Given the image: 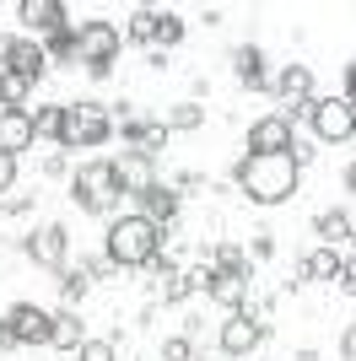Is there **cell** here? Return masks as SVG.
I'll use <instances>...</instances> for the list:
<instances>
[{
    "label": "cell",
    "instance_id": "37",
    "mask_svg": "<svg viewBox=\"0 0 356 361\" xmlns=\"http://www.w3.org/2000/svg\"><path fill=\"white\" fill-rule=\"evenodd\" d=\"M6 211H11V216H28V211H32V200H28V195H16V200H6Z\"/></svg>",
    "mask_w": 356,
    "mask_h": 361
},
{
    "label": "cell",
    "instance_id": "36",
    "mask_svg": "<svg viewBox=\"0 0 356 361\" xmlns=\"http://www.w3.org/2000/svg\"><path fill=\"white\" fill-rule=\"evenodd\" d=\"M270 254H275V243H270L265 232H259V238H254V259H270Z\"/></svg>",
    "mask_w": 356,
    "mask_h": 361
},
{
    "label": "cell",
    "instance_id": "7",
    "mask_svg": "<svg viewBox=\"0 0 356 361\" xmlns=\"http://www.w3.org/2000/svg\"><path fill=\"white\" fill-rule=\"evenodd\" d=\"M265 334H270V324L259 313H249V307H237V313H227V324H222V334H216V345L227 350V356H249V350H259L265 345Z\"/></svg>",
    "mask_w": 356,
    "mask_h": 361
},
{
    "label": "cell",
    "instance_id": "3",
    "mask_svg": "<svg viewBox=\"0 0 356 361\" xmlns=\"http://www.w3.org/2000/svg\"><path fill=\"white\" fill-rule=\"evenodd\" d=\"M114 135V114L103 103H65V124H59V146H103Z\"/></svg>",
    "mask_w": 356,
    "mask_h": 361
},
{
    "label": "cell",
    "instance_id": "14",
    "mask_svg": "<svg viewBox=\"0 0 356 361\" xmlns=\"http://www.w3.org/2000/svg\"><path fill=\"white\" fill-rule=\"evenodd\" d=\"M32 119H28V108H0V151L6 157H16V151H28L32 146Z\"/></svg>",
    "mask_w": 356,
    "mask_h": 361
},
{
    "label": "cell",
    "instance_id": "9",
    "mask_svg": "<svg viewBox=\"0 0 356 361\" xmlns=\"http://www.w3.org/2000/svg\"><path fill=\"white\" fill-rule=\"evenodd\" d=\"M0 71H11V75H22V81H32L38 87V75L49 71V54H44V44L38 38H6V49H0Z\"/></svg>",
    "mask_w": 356,
    "mask_h": 361
},
{
    "label": "cell",
    "instance_id": "30",
    "mask_svg": "<svg viewBox=\"0 0 356 361\" xmlns=\"http://www.w3.org/2000/svg\"><path fill=\"white\" fill-rule=\"evenodd\" d=\"M59 291H65V302H81V291H87V270H65V275H59Z\"/></svg>",
    "mask_w": 356,
    "mask_h": 361
},
{
    "label": "cell",
    "instance_id": "18",
    "mask_svg": "<svg viewBox=\"0 0 356 361\" xmlns=\"http://www.w3.org/2000/svg\"><path fill=\"white\" fill-rule=\"evenodd\" d=\"M232 71H237V81H243V87H270V71H265V54H259V49L254 44H243V49H232Z\"/></svg>",
    "mask_w": 356,
    "mask_h": 361
},
{
    "label": "cell",
    "instance_id": "33",
    "mask_svg": "<svg viewBox=\"0 0 356 361\" xmlns=\"http://www.w3.org/2000/svg\"><path fill=\"white\" fill-rule=\"evenodd\" d=\"M11 183H16V157H6V151H0V195H6Z\"/></svg>",
    "mask_w": 356,
    "mask_h": 361
},
{
    "label": "cell",
    "instance_id": "8",
    "mask_svg": "<svg viewBox=\"0 0 356 361\" xmlns=\"http://www.w3.org/2000/svg\"><path fill=\"white\" fill-rule=\"evenodd\" d=\"M49 318L38 302H16L11 313H6V324H0V334L11 340V345H49Z\"/></svg>",
    "mask_w": 356,
    "mask_h": 361
},
{
    "label": "cell",
    "instance_id": "2",
    "mask_svg": "<svg viewBox=\"0 0 356 361\" xmlns=\"http://www.w3.org/2000/svg\"><path fill=\"white\" fill-rule=\"evenodd\" d=\"M157 254H162V226H151L135 211L108 221V264L114 270H146Z\"/></svg>",
    "mask_w": 356,
    "mask_h": 361
},
{
    "label": "cell",
    "instance_id": "31",
    "mask_svg": "<svg viewBox=\"0 0 356 361\" xmlns=\"http://www.w3.org/2000/svg\"><path fill=\"white\" fill-rule=\"evenodd\" d=\"M162 361H194L189 340H184V334H173V340H167V345H162Z\"/></svg>",
    "mask_w": 356,
    "mask_h": 361
},
{
    "label": "cell",
    "instance_id": "12",
    "mask_svg": "<svg viewBox=\"0 0 356 361\" xmlns=\"http://www.w3.org/2000/svg\"><path fill=\"white\" fill-rule=\"evenodd\" d=\"M16 16H22V27H28L38 44H44V38H54V32L71 22L59 0H22V6H16Z\"/></svg>",
    "mask_w": 356,
    "mask_h": 361
},
{
    "label": "cell",
    "instance_id": "22",
    "mask_svg": "<svg viewBox=\"0 0 356 361\" xmlns=\"http://www.w3.org/2000/svg\"><path fill=\"white\" fill-rule=\"evenodd\" d=\"M28 119H32V135H38V140H44V135H54V140H59V124H65V103L28 108Z\"/></svg>",
    "mask_w": 356,
    "mask_h": 361
},
{
    "label": "cell",
    "instance_id": "27",
    "mask_svg": "<svg viewBox=\"0 0 356 361\" xmlns=\"http://www.w3.org/2000/svg\"><path fill=\"white\" fill-rule=\"evenodd\" d=\"M76 356H81V361H119V345L97 334V340H81V345H76Z\"/></svg>",
    "mask_w": 356,
    "mask_h": 361
},
{
    "label": "cell",
    "instance_id": "16",
    "mask_svg": "<svg viewBox=\"0 0 356 361\" xmlns=\"http://www.w3.org/2000/svg\"><path fill=\"white\" fill-rule=\"evenodd\" d=\"M135 200H141V211H135V216H146L151 226H167L178 216V189H167V183H151V189H141Z\"/></svg>",
    "mask_w": 356,
    "mask_h": 361
},
{
    "label": "cell",
    "instance_id": "20",
    "mask_svg": "<svg viewBox=\"0 0 356 361\" xmlns=\"http://www.w3.org/2000/svg\"><path fill=\"white\" fill-rule=\"evenodd\" d=\"M81 340H87V334H81V318H76V307H65V313L49 318V345H54V350H76Z\"/></svg>",
    "mask_w": 356,
    "mask_h": 361
},
{
    "label": "cell",
    "instance_id": "29",
    "mask_svg": "<svg viewBox=\"0 0 356 361\" xmlns=\"http://www.w3.org/2000/svg\"><path fill=\"white\" fill-rule=\"evenodd\" d=\"M178 38H184V16L162 11V16H157V38H151V44H167V49H173Z\"/></svg>",
    "mask_w": 356,
    "mask_h": 361
},
{
    "label": "cell",
    "instance_id": "21",
    "mask_svg": "<svg viewBox=\"0 0 356 361\" xmlns=\"http://www.w3.org/2000/svg\"><path fill=\"white\" fill-rule=\"evenodd\" d=\"M157 124H162L167 135H173V130H200V124H206V108H200V103H173Z\"/></svg>",
    "mask_w": 356,
    "mask_h": 361
},
{
    "label": "cell",
    "instance_id": "34",
    "mask_svg": "<svg viewBox=\"0 0 356 361\" xmlns=\"http://www.w3.org/2000/svg\"><path fill=\"white\" fill-rule=\"evenodd\" d=\"M335 281H340V291H356V264H351V259H340V270H335Z\"/></svg>",
    "mask_w": 356,
    "mask_h": 361
},
{
    "label": "cell",
    "instance_id": "15",
    "mask_svg": "<svg viewBox=\"0 0 356 361\" xmlns=\"http://www.w3.org/2000/svg\"><path fill=\"white\" fill-rule=\"evenodd\" d=\"M210 302H222L227 313H237L243 302H249V270H216L210 275V291H206Z\"/></svg>",
    "mask_w": 356,
    "mask_h": 361
},
{
    "label": "cell",
    "instance_id": "1",
    "mask_svg": "<svg viewBox=\"0 0 356 361\" xmlns=\"http://www.w3.org/2000/svg\"><path fill=\"white\" fill-rule=\"evenodd\" d=\"M297 178H302V167H297L292 157H254L249 151V157H237V167H232V183L254 205H281V200H292Z\"/></svg>",
    "mask_w": 356,
    "mask_h": 361
},
{
    "label": "cell",
    "instance_id": "5",
    "mask_svg": "<svg viewBox=\"0 0 356 361\" xmlns=\"http://www.w3.org/2000/svg\"><path fill=\"white\" fill-rule=\"evenodd\" d=\"M71 200L81 205V211H92V216H108V211L119 205V178H114V167H108V162H87V167L71 178Z\"/></svg>",
    "mask_w": 356,
    "mask_h": 361
},
{
    "label": "cell",
    "instance_id": "13",
    "mask_svg": "<svg viewBox=\"0 0 356 361\" xmlns=\"http://www.w3.org/2000/svg\"><path fill=\"white\" fill-rule=\"evenodd\" d=\"M114 178H119V195H141V189H151V157H141V151H124V157H114Z\"/></svg>",
    "mask_w": 356,
    "mask_h": 361
},
{
    "label": "cell",
    "instance_id": "4",
    "mask_svg": "<svg viewBox=\"0 0 356 361\" xmlns=\"http://www.w3.org/2000/svg\"><path fill=\"white\" fill-rule=\"evenodd\" d=\"M119 49H124V32L114 22H81L76 27V60L87 65V75H108Z\"/></svg>",
    "mask_w": 356,
    "mask_h": 361
},
{
    "label": "cell",
    "instance_id": "10",
    "mask_svg": "<svg viewBox=\"0 0 356 361\" xmlns=\"http://www.w3.org/2000/svg\"><path fill=\"white\" fill-rule=\"evenodd\" d=\"M292 146H297V130H292L286 114H265V119L249 130V151L254 157H292Z\"/></svg>",
    "mask_w": 356,
    "mask_h": 361
},
{
    "label": "cell",
    "instance_id": "11",
    "mask_svg": "<svg viewBox=\"0 0 356 361\" xmlns=\"http://www.w3.org/2000/svg\"><path fill=\"white\" fill-rule=\"evenodd\" d=\"M22 248H28L32 264L59 270V264H65V254H71V232H65L59 221H49V226H38V232H28V243H22Z\"/></svg>",
    "mask_w": 356,
    "mask_h": 361
},
{
    "label": "cell",
    "instance_id": "32",
    "mask_svg": "<svg viewBox=\"0 0 356 361\" xmlns=\"http://www.w3.org/2000/svg\"><path fill=\"white\" fill-rule=\"evenodd\" d=\"M210 264H194V270H184V281H189V291H210Z\"/></svg>",
    "mask_w": 356,
    "mask_h": 361
},
{
    "label": "cell",
    "instance_id": "35",
    "mask_svg": "<svg viewBox=\"0 0 356 361\" xmlns=\"http://www.w3.org/2000/svg\"><path fill=\"white\" fill-rule=\"evenodd\" d=\"M340 356H345V361H356V329H345V334H340Z\"/></svg>",
    "mask_w": 356,
    "mask_h": 361
},
{
    "label": "cell",
    "instance_id": "17",
    "mask_svg": "<svg viewBox=\"0 0 356 361\" xmlns=\"http://www.w3.org/2000/svg\"><path fill=\"white\" fill-rule=\"evenodd\" d=\"M167 146V130L162 124H151V119H124V151H141V157H157V151Z\"/></svg>",
    "mask_w": 356,
    "mask_h": 361
},
{
    "label": "cell",
    "instance_id": "24",
    "mask_svg": "<svg viewBox=\"0 0 356 361\" xmlns=\"http://www.w3.org/2000/svg\"><path fill=\"white\" fill-rule=\"evenodd\" d=\"M28 97H32V81L0 71V108H28Z\"/></svg>",
    "mask_w": 356,
    "mask_h": 361
},
{
    "label": "cell",
    "instance_id": "23",
    "mask_svg": "<svg viewBox=\"0 0 356 361\" xmlns=\"http://www.w3.org/2000/svg\"><path fill=\"white\" fill-rule=\"evenodd\" d=\"M335 270H340V254H335V248H313V254L302 259V275H308V281H335Z\"/></svg>",
    "mask_w": 356,
    "mask_h": 361
},
{
    "label": "cell",
    "instance_id": "28",
    "mask_svg": "<svg viewBox=\"0 0 356 361\" xmlns=\"http://www.w3.org/2000/svg\"><path fill=\"white\" fill-rule=\"evenodd\" d=\"M210 270H249V259H243V248H237V243H216Z\"/></svg>",
    "mask_w": 356,
    "mask_h": 361
},
{
    "label": "cell",
    "instance_id": "26",
    "mask_svg": "<svg viewBox=\"0 0 356 361\" xmlns=\"http://www.w3.org/2000/svg\"><path fill=\"white\" fill-rule=\"evenodd\" d=\"M157 16H162V11L141 6V11H130V27H124V32H130L135 44H151V38H157Z\"/></svg>",
    "mask_w": 356,
    "mask_h": 361
},
{
    "label": "cell",
    "instance_id": "19",
    "mask_svg": "<svg viewBox=\"0 0 356 361\" xmlns=\"http://www.w3.org/2000/svg\"><path fill=\"white\" fill-rule=\"evenodd\" d=\"M275 92H281L286 103H297V108L313 103V71L308 65H286V71L275 75Z\"/></svg>",
    "mask_w": 356,
    "mask_h": 361
},
{
    "label": "cell",
    "instance_id": "25",
    "mask_svg": "<svg viewBox=\"0 0 356 361\" xmlns=\"http://www.w3.org/2000/svg\"><path fill=\"white\" fill-rule=\"evenodd\" d=\"M319 238H324V248H329V243H345V238H351V216H345V211H324V216H319Z\"/></svg>",
    "mask_w": 356,
    "mask_h": 361
},
{
    "label": "cell",
    "instance_id": "6",
    "mask_svg": "<svg viewBox=\"0 0 356 361\" xmlns=\"http://www.w3.org/2000/svg\"><path fill=\"white\" fill-rule=\"evenodd\" d=\"M302 114L313 119L319 140H329V146H345V140L356 135V103H345V97H319V103H302Z\"/></svg>",
    "mask_w": 356,
    "mask_h": 361
}]
</instances>
